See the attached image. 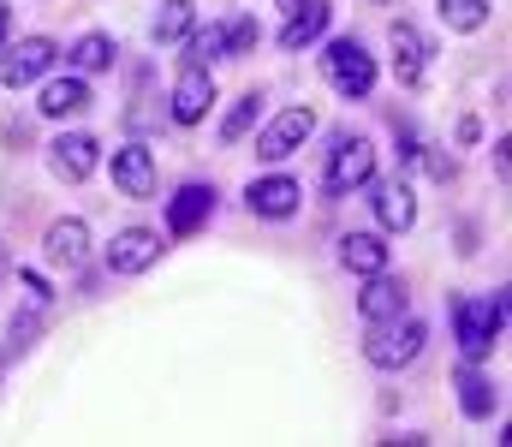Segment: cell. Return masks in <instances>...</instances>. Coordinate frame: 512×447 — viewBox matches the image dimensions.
Masks as SVG:
<instances>
[{"mask_svg":"<svg viewBox=\"0 0 512 447\" xmlns=\"http://www.w3.org/2000/svg\"><path fill=\"white\" fill-rule=\"evenodd\" d=\"M501 322H507V304L501 293H483V298H459L453 304V340L465 352V364H483L501 340Z\"/></svg>","mask_w":512,"mask_h":447,"instance_id":"cell-1","label":"cell"},{"mask_svg":"<svg viewBox=\"0 0 512 447\" xmlns=\"http://www.w3.org/2000/svg\"><path fill=\"white\" fill-rule=\"evenodd\" d=\"M423 340H429V322H417V316H387V322H370V340H364V358L376 364V370H399V364H411L417 352H423Z\"/></svg>","mask_w":512,"mask_h":447,"instance_id":"cell-2","label":"cell"},{"mask_svg":"<svg viewBox=\"0 0 512 447\" xmlns=\"http://www.w3.org/2000/svg\"><path fill=\"white\" fill-rule=\"evenodd\" d=\"M322 78L346 96V102H364L376 90V60L364 54V42H328L322 54Z\"/></svg>","mask_w":512,"mask_h":447,"instance_id":"cell-3","label":"cell"},{"mask_svg":"<svg viewBox=\"0 0 512 447\" xmlns=\"http://www.w3.org/2000/svg\"><path fill=\"white\" fill-rule=\"evenodd\" d=\"M370 179H376V144L370 138H340L334 155H328V197H352Z\"/></svg>","mask_w":512,"mask_h":447,"instance_id":"cell-4","label":"cell"},{"mask_svg":"<svg viewBox=\"0 0 512 447\" xmlns=\"http://www.w3.org/2000/svg\"><path fill=\"white\" fill-rule=\"evenodd\" d=\"M215 108V78L203 60H185L179 66V84H173V126H203V114Z\"/></svg>","mask_w":512,"mask_h":447,"instance_id":"cell-5","label":"cell"},{"mask_svg":"<svg viewBox=\"0 0 512 447\" xmlns=\"http://www.w3.org/2000/svg\"><path fill=\"white\" fill-rule=\"evenodd\" d=\"M54 42L48 36H24V42H12V48H0V84L6 90H24V84H36L48 66H54Z\"/></svg>","mask_w":512,"mask_h":447,"instance_id":"cell-6","label":"cell"},{"mask_svg":"<svg viewBox=\"0 0 512 447\" xmlns=\"http://www.w3.org/2000/svg\"><path fill=\"white\" fill-rule=\"evenodd\" d=\"M316 132V114L310 108H286V114H274L268 126H262V138H256V155L262 161H286V155H298V144Z\"/></svg>","mask_w":512,"mask_h":447,"instance_id":"cell-7","label":"cell"},{"mask_svg":"<svg viewBox=\"0 0 512 447\" xmlns=\"http://www.w3.org/2000/svg\"><path fill=\"white\" fill-rule=\"evenodd\" d=\"M245 203H251V215H262V221H286V215H298L304 185L286 179V173H268V179H256L251 191H245Z\"/></svg>","mask_w":512,"mask_h":447,"instance_id":"cell-8","label":"cell"},{"mask_svg":"<svg viewBox=\"0 0 512 447\" xmlns=\"http://www.w3.org/2000/svg\"><path fill=\"white\" fill-rule=\"evenodd\" d=\"M114 185L126 191V197H137V203H149L155 197V149L149 144H126V149H114Z\"/></svg>","mask_w":512,"mask_h":447,"instance_id":"cell-9","label":"cell"},{"mask_svg":"<svg viewBox=\"0 0 512 447\" xmlns=\"http://www.w3.org/2000/svg\"><path fill=\"white\" fill-rule=\"evenodd\" d=\"M96 161H102V144L90 138V132H66L60 144L48 149V167L66 179V185H78V179H90L96 173Z\"/></svg>","mask_w":512,"mask_h":447,"instance_id":"cell-10","label":"cell"},{"mask_svg":"<svg viewBox=\"0 0 512 447\" xmlns=\"http://www.w3.org/2000/svg\"><path fill=\"white\" fill-rule=\"evenodd\" d=\"M209 215H215V185H185L179 197H167V233L173 239H191Z\"/></svg>","mask_w":512,"mask_h":447,"instance_id":"cell-11","label":"cell"},{"mask_svg":"<svg viewBox=\"0 0 512 447\" xmlns=\"http://www.w3.org/2000/svg\"><path fill=\"white\" fill-rule=\"evenodd\" d=\"M155 257H161V239H155L149 227H126V233L108 245V269H114V275H143V269H155Z\"/></svg>","mask_w":512,"mask_h":447,"instance_id":"cell-12","label":"cell"},{"mask_svg":"<svg viewBox=\"0 0 512 447\" xmlns=\"http://www.w3.org/2000/svg\"><path fill=\"white\" fill-rule=\"evenodd\" d=\"M322 30H328V0H292V6H286V24H280V48L298 54V48H310Z\"/></svg>","mask_w":512,"mask_h":447,"instance_id":"cell-13","label":"cell"},{"mask_svg":"<svg viewBox=\"0 0 512 447\" xmlns=\"http://www.w3.org/2000/svg\"><path fill=\"white\" fill-rule=\"evenodd\" d=\"M387 36H393V72H399V84H423V72H429V42H423V30H417V24H393Z\"/></svg>","mask_w":512,"mask_h":447,"instance_id":"cell-14","label":"cell"},{"mask_svg":"<svg viewBox=\"0 0 512 447\" xmlns=\"http://www.w3.org/2000/svg\"><path fill=\"white\" fill-rule=\"evenodd\" d=\"M340 263L370 281V275H382L387 263H393V245H382L376 233H346V239H340Z\"/></svg>","mask_w":512,"mask_h":447,"instance_id":"cell-15","label":"cell"},{"mask_svg":"<svg viewBox=\"0 0 512 447\" xmlns=\"http://www.w3.org/2000/svg\"><path fill=\"white\" fill-rule=\"evenodd\" d=\"M84 257H90V227H84L78 215L54 221V227H48V263H60V269H78Z\"/></svg>","mask_w":512,"mask_h":447,"instance_id":"cell-16","label":"cell"},{"mask_svg":"<svg viewBox=\"0 0 512 447\" xmlns=\"http://www.w3.org/2000/svg\"><path fill=\"white\" fill-rule=\"evenodd\" d=\"M36 108H42L48 120H72V114H84V108H90V84H84V78H48Z\"/></svg>","mask_w":512,"mask_h":447,"instance_id":"cell-17","label":"cell"},{"mask_svg":"<svg viewBox=\"0 0 512 447\" xmlns=\"http://www.w3.org/2000/svg\"><path fill=\"white\" fill-rule=\"evenodd\" d=\"M376 221H382L387 233H405V227L417 221V197H411V185H405V179L376 185Z\"/></svg>","mask_w":512,"mask_h":447,"instance_id":"cell-18","label":"cell"},{"mask_svg":"<svg viewBox=\"0 0 512 447\" xmlns=\"http://www.w3.org/2000/svg\"><path fill=\"white\" fill-rule=\"evenodd\" d=\"M399 310H405V287L387 281V269L370 275V287L358 293V316H364V322H387V316H399Z\"/></svg>","mask_w":512,"mask_h":447,"instance_id":"cell-19","label":"cell"},{"mask_svg":"<svg viewBox=\"0 0 512 447\" xmlns=\"http://www.w3.org/2000/svg\"><path fill=\"white\" fill-rule=\"evenodd\" d=\"M191 30H197V6H191V0H161V12H155L149 36H155L161 48H173V42H185Z\"/></svg>","mask_w":512,"mask_h":447,"instance_id":"cell-20","label":"cell"},{"mask_svg":"<svg viewBox=\"0 0 512 447\" xmlns=\"http://www.w3.org/2000/svg\"><path fill=\"white\" fill-rule=\"evenodd\" d=\"M459 412H465L471 424H483V418L495 412V382H489V376H477L471 364L459 370Z\"/></svg>","mask_w":512,"mask_h":447,"instance_id":"cell-21","label":"cell"},{"mask_svg":"<svg viewBox=\"0 0 512 447\" xmlns=\"http://www.w3.org/2000/svg\"><path fill=\"white\" fill-rule=\"evenodd\" d=\"M114 54H120V42H114V36H102V30H90V36H78V42H72V66H78V72H108V66H114Z\"/></svg>","mask_w":512,"mask_h":447,"instance_id":"cell-22","label":"cell"},{"mask_svg":"<svg viewBox=\"0 0 512 447\" xmlns=\"http://www.w3.org/2000/svg\"><path fill=\"white\" fill-rule=\"evenodd\" d=\"M441 24L459 36H477L489 24V0H441Z\"/></svg>","mask_w":512,"mask_h":447,"instance_id":"cell-23","label":"cell"},{"mask_svg":"<svg viewBox=\"0 0 512 447\" xmlns=\"http://www.w3.org/2000/svg\"><path fill=\"white\" fill-rule=\"evenodd\" d=\"M256 120H262V96H239V108H233V114H227V120H221V138H227V144H239V138H245V132H251Z\"/></svg>","mask_w":512,"mask_h":447,"instance_id":"cell-24","label":"cell"},{"mask_svg":"<svg viewBox=\"0 0 512 447\" xmlns=\"http://www.w3.org/2000/svg\"><path fill=\"white\" fill-rule=\"evenodd\" d=\"M256 36H262V30H256V18H233V24L221 30V60H239V54H251Z\"/></svg>","mask_w":512,"mask_h":447,"instance_id":"cell-25","label":"cell"},{"mask_svg":"<svg viewBox=\"0 0 512 447\" xmlns=\"http://www.w3.org/2000/svg\"><path fill=\"white\" fill-rule=\"evenodd\" d=\"M0 48H6V6H0Z\"/></svg>","mask_w":512,"mask_h":447,"instance_id":"cell-26","label":"cell"},{"mask_svg":"<svg viewBox=\"0 0 512 447\" xmlns=\"http://www.w3.org/2000/svg\"><path fill=\"white\" fill-rule=\"evenodd\" d=\"M280 6H292V0H280Z\"/></svg>","mask_w":512,"mask_h":447,"instance_id":"cell-27","label":"cell"}]
</instances>
